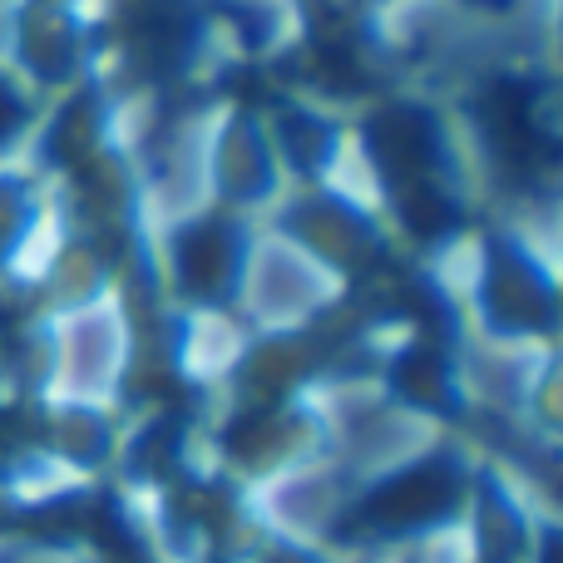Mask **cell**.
<instances>
[{
	"label": "cell",
	"mask_w": 563,
	"mask_h": 563,
	"mask_svg": "<svg viewBox=\"0 0 563 563\" xmlns=\"http://www.w3.org/2000/svg\"><path fill=\"white\" fill-rule=\"evenodd\" d=\"M450 495H455V485H450L445 470H416V475L396 479V485L376 499V515L386 519V525H416V519L440 515V509L450 505Z\"/></svg>",
	"instance_id": "cell-1"
}]
</instances>
